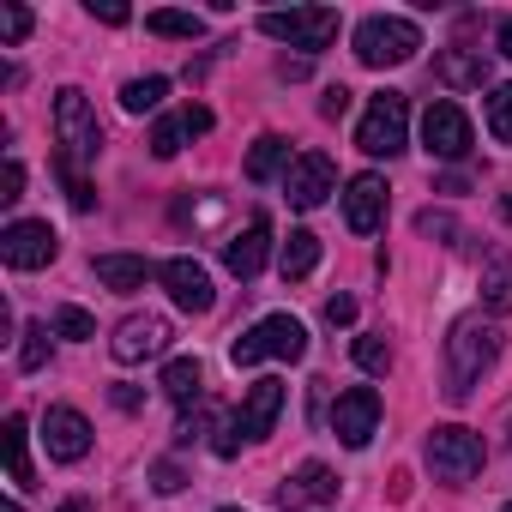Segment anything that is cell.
Masks as SVG:
<instances>
[{"mask_svg": "<svg viewBox=\"0 0 512 512\" xmlns=\"http://www.w3.org/2000/svg\"><path fill=\"white\" fill-rule=\"evenodd\" d=\"M356 61L362 67H404V61H416V49H422V31L410 25V19H392V13H374V19H362L356 25Z\"/></svg>", "mask_w": 512, "mask_h": 512, "instance_id": "4", "label": "cell"}, {"mask_svg": "<svg viewBox=\"0 0 512 512\" xmlns=\"http://www.w3.org/2000/svg\"><path fill=\"white\" fill-rule=\"evenodd\" d=\"M91 19H103V25H127L133 13H127V7H115V0H103V7H97V0H91Z\"/></svg>", "mask_w": 512, "mask_h": 512, "instance_id": "41", "label": "cell"}, {"mask_svg": "<svg viewBox=\"0 0 512 512\" xmlns=\"http://www.w3.org/2000/svg\"><path fill=\"white\" fill-rule=\"evenodd\" d=\"M169 320L163 314H127L121 326H115V338H109V350H115V362H145V356H163L169 350Z\"/></svg>", "mask_w": 512, "mask_h": 512, "instance_id": "11", "label": "cell"}, {"mask_svg": "<svg viewBox=\"0 0 512 512\" xmlns=\"http://www.w3.org/2000/svg\"><path fill=\"white\" fill-rule=\"evenodd\" d=\"M199 133H211V109L205 103H187L181 115H169V121H157L151 127V157H175L187 139H199Z\"/></svg>", "mask_w": 512, "mask_h": 512, "instance_id": "20", "label": "cell"}, {"mask_svg": "<svg viewBox=\"0 0 512 512\" xmlns=\"http://www.w3.org/2000/svg\"><path fill=\"white\" fill-rule=\"evenodd\" d=\"M163 97H169V79H157V73H151V79H127V85H121V109H127V115H145V109H157Z\"/></svg>", "mask_w": 512, "mask_h": 512, "instance_id": "27", "label": "cell"}, {"mask_svg": "<svg viewBox=\"0 0 512 512\" xmlns=\"http://www.w3.org/2000/svg\"><path fill=\"white\" fill-rule=\"evenodd\" d=\"M31 37V13L25 7H0V43H25Z\"/></svg>", "mask_w": 512, "mask_h": 512, "instance_id": "35", "label": "cell"}, {"mask_svg": "<svg viewBox=\"0 0 512 512\" xmlns=\"http://www.w3.org/2000/svg\"><path fill=\"white\" fill-rule=\"evenodd\" d=\"M434 79L452 91H482L488 85V55L482 49H440L434 55Z\"/></svg>", "mask_w": 512, "mask_h": 512, "instance_id": "21", "label": "cell"}, {"mask_svg": "<svg viewBox=\"0 0 512 512\" xmlns=\"http://www.w3.org/2000/svg\"><path fill=\"white\" fill-rule=\"evenodd\" d=\"M416 229H422V235H440V241H452V235H458V223H452L446 211H422V217H416Z\"/></svg>", "mask_w": 512, "mask_h": 512, "instance_id": "36", "label": "cell"}, {"mask_svg": "<svg viewBox=\"0 0 512 512\" xmlns=\"http://www.w3.org/2000/svg\"><path fill=\"white\" fill-rule=\"evenodd\" d=\"M260 31H266L272 43H290V49H302V55H320V49H332V37H338V13H332V7L260 13Z\"/></svg>", "mask_w": 512, "mask_h": 512, "instance_id": "6", "label": "cell"}, {"mask_svg": "<svg viewBox=\"0 0 512 512\" xmlns=\"http://www.w3.org/2000/svg\"><path fill=\"white\" fill-rule=\"evenodd\" d=\"M19 193H25V169H19V157H13L7 175H0V205H19Z\"/></svg>", "mask_w": 512, "mask_h": 512, "instance_id": "37", "label": "cell"}, {"mask_svg": "<svg viewBox=\"0 0 512 512\" xmlns=\"http://www.w3.org/2000/svg\"><path fill=\"white\" fill-rule=\"evenodd\" d=\"M500 55L512 61V19H500Z\"/></svg>", "mask_w": 512, "mask_h": 512, "instance_id": "43", "label": "cell"}, {"mask_svg": "<svg viewBox=\"0 0 512 512\" xmlns=\"http://www.w3.org/2000/svg\"><path fill=\"white\" fill-rule=\"evenodd\" d=\"M55 139H61L67 163H97V151H103V121H97V109L85 103L79 85L55 91Z\"/></svg>", "mask_w": 512, "mask_h": 512, "instance_id": "5", "label": "cell"}, {"mask_svg": "<svg viewBox=\"0 0 512 512\" xmlns=\"http://www.w3.org/2000/svg\"><path fill=\"white\" fill-rule=\"evenodd\" d=\"M308 356V326L290 320V314H266L260 326H247L235 344H229V362L235 368H260V362H302Z\"/></svg>", "mask_w": 512, "mask_h": 512, "instance_id": "2", "label": "cell"}, {"mask_svg": "<svg viewBox=\"0 0 512 512\" xmlns=\"http://www.w3.org/2000/svg\"><path fill=\"white\" fill-rule=\"evenodd\" d=\"M217 512H235V506H217Z\"/></svg>", "mask_w": 512, "mask_h": 512, "instance_id": "47", "label": "cell"}, {"mask_svg": "<svg viewBox=\"0 0 512 512\" xmlns=\"http://www.w3.org/2000/svg\"><path fill=\"white\" fill-rule=\"evenodd\" d=\"M356 368L362 374H386L392 368V344L386 338H356Z\"/></svg>", "mask_w": 512, "mask_h": 512, "instance_id": "34", "label": "cell"}, {"mask_svg": "<svg viewBox=\"0 0 512 512\" xmlns=\"http://www.w3.org/2000/svg\"><path fill=\"white\" fill-rule=\"evenodd\" d=\"M374 428H380V392H374V386H350V392L332 404V434H338L344 446H368Z\"/></svg>", "mask_w": 512, "mask_h": 512, "instance_id": "12", "label": "cell"}, {"mask_svg": "<svg viewBox=\"0 0 512 512\" xmlns=\"http://www.w3.org/2000/svg\"><path fill=\"white\" fill-rule=\"evenodd\" d=\"M482 302L488 314H512V253L506 247L482 253Z\"/></svg>", "mask_w": 512, "mask_h": 512, "instance_id": "22", "label": "cell"}, {"mask_svg": "<svg viewBox=\"0 0 512 512\" xmlns=\"http://www.w3.org/2000/svg\"><path fill=\"white\" fill-rule=\"evenodd\" d=\"M290 145L278 139V133H260L253 139V151H247V181H272V175H290Z\"/></svg>", "mask_w": 512, "mask_h": 512, "instance_id": "25", "label": "cell"}, {"mask_svg": "<svg viewBox=\"0 0 512 512\" xmlns=\"http://www.w3.org/2000/svg\"><path fill=\"white\" fill-rule=\"evenodd\" d=\"M55 338L85 344V338H97V326H91V314H85V308H55Z\"/></svg>", "mask_w": 512, "mask_h": 512, "instance_id": "33", "label": "cell"}, {"mask_svg": "<svg viewBox=\"0 0 512 512\" xmlns=\"http://www.w3.org/2000/svg\"><path fill=\"white\" fill-rule=\"evenodd\" d=\"M500 512H512V500H506V506H500Z\"/></svg>", "mask_w": 512, "mask_h": 512, "instance_id": "48", "label": "cell"}, {"mask_svg": "<svg viewBox=\"0 0 512 512\" xmlns=\"http://www.w3.org/2000/svg\"><path fill=\"white\" fill-rule=\"evenodd\" d=\"M151 476H157V488H163V494H175V488H181V470H175V464H157Z\"/></svg>", "mask_w": 512, "mask_h": 512, "instance_id": "42", "label": "cell"}, {"mask_svg": "<svg viewBox=\"0 0 512 512\" xmlns=\"http://www.w3.org/2000/svg\"><path fill=\"white\" fill-rule=\"evenodd\" d=\"M55 253H61V235L49 223H37V217H19V223L0 229V260L13 272H43Z\"/></svg>", "mask_w": 512, "mask_h": 512, "instance_id": "9", "label": "cell"}, {"mask_svg": "<svg viewBox=\"0 0 512 512\" xmlns=\"http://www.w3.org/2000/svg\"><path fill=\"white\" fill-rule=\"evenodd\" d=\"M278 410H284V380H253L247 386V398H241V410L223 422V434L211 440V452L217 458H235L241 452V440H266L272 434V422H278Z\"/></svg>", "mask_w": 512, "mask_h": 512, "instance_id": "3", "label": "cell"}, {"mask_svg": "<svg viewBox=\"0 0 512 512\" xmlns=\"http://www.w3.org/2000/svg\"><path fill=\"white\" fill-rule=\"evenodd\" d=\"M326 326H356V296H332L326 302Z\"/></svg>", "mask_w": 512, "mask_h": 512, "instance_id": "39", "label": "cell"}, {"mask_svg": "<svg viewBox=\"0 0 512 512\" xmlns=\"http://www.w3.org/2000/svg\"><path fill=\"white\" fill-rule=\"evenodd\" d=\"M145 31L151 37H205V19L199 13H145Z\"/></svg>", "mask_w": 512, "mask_h": 512, "instance_id": "28", "label": "cell"}, {"mask_svg": "<svg viewBox=\"0 0 512 512\" xmlns=\"http://www.w3.org/2000/svg\"><path fill=\"white\" fill-rule=\"evenodd\" d=\"M0 446H7V476H13V488H37V476H31V422H25V416H7Z\"/></svg>", "mask_w": 512, "mask_h": 512, "instance_id": "23", "label": "cell"}, {"mask_svg": "<svg viewBox=\"0 0 512 512\" xmlns=\"http://www.w3.org/2000/svg\"><path fill=\"white\" fill-rule=\"evenodd\" d=\"M320 115H326V121H344V115H350V91H344V85H332V91L320 97Z\"/></svg>", "mask_w": 512, "mask_h": 512, "instance_id": "38", "label": "cell"}, {"mask_svg": "<svg viewBox=\"0 0 512 512\" xmlns=\"http://www.w3.org/2000/svg\"><path fill=\"white\" fill-rule=\"evenodd\" d=\"M494 356H500V332L488 320H458L446 338V398H470L476 380L494 368Z\"/></svg>", "mask_w": 512, "mask_h": 512, "instance_id": "1", "label": "cell"}, {"mask_svg": "<svg viewBox=\"0 0 512 512\" xmlns=\"http://www.w3.org/2000/svg\"><path fill=\"white\" fill-rule=\"evenodd\" d=\"M157 386H163L175 404H199V398H205V368H199L193 356H175V362L163 368V380H157Z\"/></svg>", "mask_w": 512, "mask_h": 512, "instance_id": "26", "label": "cell"}, {"mask_svg": "<svg viewBox=\"0 0 512 512\" xmlns=\"http://www.w3.org/2000/svg\"><path fill=\"white\" fill-rule=\"evenodd\" d=\"M0 512H25V506H19V500H7V506H0Z\"/></svg>", "mask_w": 512, "mask_h": 512, "instance_id": "46", "label": "cell"}, {"mask_svg": "<svg viewBox=\"0 0 512 512\" xmlns=\"http://www.w3.org/2000/svg\"><path fill=\"white\" fill-rule=\"evenodd\" d=\"M61 512H91V500H67V506H61Z\"/></svg>", "mask_w": 512, "mask_h": 512, "instance_id": "44", "label": "cell"}, {"mask_svg": "<svg viewBox=\"0 0 512 512\" xmlns=\"http://www.w3.org/2000/svg\"><path fill=\"white\" fill-rule=\"evenodd\" d=\"M326 500H338V476H332L326 464H302V470H290L284 488H278V506H284V512H296V506H326Z\"/></svg>", "mask_w": 512, "mask_h": 512, "instance_id": "18", "label": "cell"}, {"mask_svg": "<svg viewBox=\"0 0 512 512\" xmlns=\"http://www.w3.org/2000/svg\"><path fill=\"white\" fill-rule=\"evenodd\" d=\"M266 260H272V223H266V217H247V229L223 247V266L247 284V278L266 272Z\"/></svg>", "mask_w": 512, "mask_h": 512, "instance_id": "15", "label": "cell"}, {"mask_svg": "<svg viewBox=\"0 0 512 512\" xmlns=\"http://www.w3.org/2000/svg\"><path fill=\"white\" fill-rule=\"evenodd\" d=\"M488 133H494L500 145H512V85H500V91L488 97Z\"/></svg>", "mask_w": 512, "mask_h": 512, "instance_id": "32", "label": "cell"}, {"mask_svg": "<svg viewBox=\"0 0 512 512\" xmlns=\"http://www.w3.org/2000/svg\"><path fill=\"white\" fill-rule=\"evenodd\" d=\"M19 368H25V374L49 368V326H25V344H19Z\"/></svg>", "mask_w": 512, "mask_h": 512, "instance_id": "30", "label": "cell"}, {"mask_svg": "<svg viewBox=\"0 0 512 512\" xmlns=\"http://www.w3.org/2000/svg\"><path fill=\"white\" fill-rule=\"evenodd\" d=\"M97 284H109V290H121V296H133V290H145L163 266H151L145 253H97Z\"/></svg>", "mask_w": 512, "mask_h": 512, "instance_id": "19", "label": "cell"}, {"mask_svg": "<svg viewBox=\"0 0 512 512\" xmlns=\"http://www.w3.org/2000/svg\"><path fill=\"white\" fill-rule=\"evenodd\" d=\"M344 223L356 235H374L386 223V181L380 175H350V187H344Z\"/></svg>", "mask_w": 512, "mask_h": 512, "instance_id": "17", "label": "cell"}, {"mask_svg": "<svg viewBox=\"0 0 512 512\" xmlns=\"http://www.w3.org/2000/svg\"><path fill=\"white\" fill-rule=\"evenodd\" d=\"M422 458H428V470H434L440 482H470V476L482 470V434H470V428L446 422V428H434V434H428Z\"/></svg>", "mask_w": 512, "mask_h": 512, "instance_id": "8", "label": "cell"}, {"mask_svg": "<svg viewBox=\"0 0 512 512\" xmlns=\"http://www.w3.org/2000/svg\"><path fill=\"white\" fill-rule=\"evenodd\" d=\"M55 175L67 181V199H73V211H91V205H97V187H91V181L79 175V163H67L61 151H55Z\"/></svg>", "mask_w": 512, "mask_h": 512, "instance_id": "29", "label": "cell"}, {"mask_svg": "<svg viewBox=\"0 0 512 512\" xmlns=\"http://www.w3.org/2000/svg\"><path fill=\"white\" fill-rule=\"evenodd\" d=\"M422 145H428V157H440V163L470 157V115H464L458 103H428V115H422Z\"/></svg>", "mask_w": 512, "mask_h": 512, "instance_id": "10", "label": "cell"}, {"mask_svg": "<svg viewBox=\"0 0 512 512\" xmlns=\"http://www.w3.org/2000/svg\"><path fill=\"white\" fill-rule=\"evenodd\" d=\"M109 398H115V410H127V416H133V410H145V392H139V386H115Z\"/></svg>", "mask_w": 512, "mask_h": 512, "instance_id": "40", "label": "cell"}, {"mask_svg": "<svg viewBox=\"0 0 512 512\" xmlns=\"http://www.w3.org/2000/svg\"><path fill=\"white\" fill-rule=\"evenodd\" d=\"M314 266H320V235H314V229H290V241H284V253H278L284 284H302Z\"/></svg>", "mask_w": 512, "mask_h": 512, "instance_id": "24", "label": "cell"}, {"mask_svg": "<svg viewBox=\"0 0 512 512\" xmlns=\"http://www.w3.org/2000/svg\"><path fill=\"white\" fill-rule=\"evenodd\" d=\"M43 440H49V458L79 464V458L91 452V422H85L73 404H55V410L43 416Z\"/></svg>", "mask_w": 512, "mask_h": 512, "instance_id": "16", "label": "cell"}, {"mask_svg": "<svg viewBox=\"0 0 512 512\" xmlns=\"http://www.w3.org/2000/svg\"><path fill=\"white\" fill-rule=\"evenodd\" d=\"M211 416H217V410H211L205 398H199V404H187V410H181V422H175V446H193V440L211 428Z\"/></svg>", "mask_w": 512, "mask_h": 512, "instance_id": "31", "label": "cell"}, {"mask_svg": "<svg viewBox=\"0 0 512 512\" xmlns=\"http://www.w3.org/2000/svg\"><path fill=\"white\" fill-rule=\"evenodd\" d=\"M404 139H410V103H404L398 91H380V97L362 109V121H356V145H362L368 157H398Z\"/></svg>", "mask_w": 512, "mask_h": 512, "instance_id": "7", "label": "cell"}, {"mask_svg": "<svg viewBox=\"0 0 512 512\" xmlns=\"http://www.w3.org/2000/svg\"><path fill=\"white\" fill-rule=\"evenodd\" d=\"M500 211H506V223H512V193H506V199H500Z\"/></svg>", "mask_w": 512, "mask_h": 512, "instance_id": "45", "label": "cell"}, {"mask_svg": "<svg viewBox=\"0 0 512 512\" xmlns=\"http://www.w3.org/2000/svg\"><path fill=\"white\" fill-rule=\"evenodd\" d=\"M332 181H338L332 157H326V151H302V157L290 163V175H284V193H290L296 211H314V205L332 193Z\"/></svg>", "mask_w": 512, "mask_h": 512, "instance_id": "13", "label": "cell"}, {"mask_svg": "<svg viewBox=\"0 0 512 512\" xmlns=\"http://www.w3.org/2000/svg\"><path fill=\"white\" fill-rule=\"evenodd\" d=\"M163 290L175 296V308H187V314H211V272L199 266V260H187V253H181V260H163Z\"/></svg>", "mask_w": 512, "mask_h": 512, "instance_id": "14", "label": "cell"}]
</instances>
